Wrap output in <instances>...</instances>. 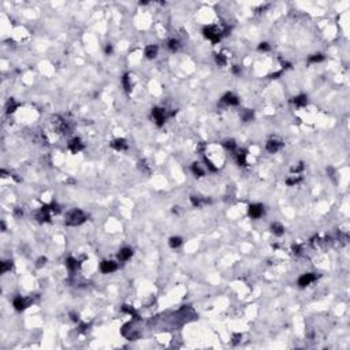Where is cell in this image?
I'll return each instance as SVG.
<instances>
[{"mask_svg":"<svg viewBox=\"0 0 350 350\" xmlns=\"http://www.w3.org/2000/svg\"><path fill=\"white\" fill-rule=\"evenodd\" d=\"M145 55L149 59H153L157 56V47L156 45H148L145 48Z\"/></svg>","mask_w":350,"mask_h":350,"instance_id":"obj_11","label":"cell"},{"mask_svg":"<svg viewBox=\"0 0 350 350\" xmlns=\"http://www.w3.org/2000/svg\"><path fill=\"white\" fill-rule=\"evenodd\" d=\"M224 146H226V149H228V151H234L235 149V141L234 139H227L224 142Z\"/></svg>","mask_w":350,"mask_h":350,"instance_id":"obj_23","label":"cell"},{"mask_svg":"<svg viewBox=\"0 0 350 350\" xmlns=\"http://www.w3.org/2000/svg\"><path fill=\"white\" fill-rule=\"evenodd\" d=\"M106 52H107V54H111V52H112V47H111V45H107V47H106Z\"/></svg>","mask_w":350,"mask_h":350,"instance_id":"obj_35","label":"cell"},{"mask_svg":"<svg viewBox=\"0 0 350 350\" xmlns=\"http://www.w3.org/2000/svg\"><path fill=\"white\" fill-rule=\"evenodd\" d=\"M280 146H282L280 141H278V139H270L267 142V151L270 153H275V152H278L280 149Z\"/></svg>","mask_w":350,"mask_h":350,"instance_id":"obj_7","label":"cell"},{"mask_svg":"<svg viewBox=\"0 0 350 350\" xmlns=\"http://www.w3.org/2000/svg\"><path fill=\"white\" fill-rule=\"evenodd\" d=\"M263 214H264V208H263V205L252 204L250 207H249V215H250V218H253V219L260 218Z\"/></svg>","mask_w":350,"mask_h":350,"instance_id":"obj_3","label":"cell"},{"mask_svg":"<svg viewBox=\"0 0 350 350\" xmlns=\"http://www.w3.org/2000/svg\"><path fill=\"white\" fill-rule=\"evenodd\" d=\"M15 108H17V104H15V101H14V100H10L8 107H7V112H8V114H11V112L15 111Z\"/></svg>","mask_w":350,"mask_h":350,"instance_id":"obj_25","label":"cell"},{"mask_svg":"<svg viewBox=\"0 0 350 350\" xmlns=\"http://www.w3.org/2000/svg\"><path fill=\"white\" fill-rule=\"evenodd\" d=\"M239 71H241V70H239V67H237V66H235V67H233V73H234V74H238Z\"/></svg>","mask_w":350,"mask_h":350,"instance_id":"obj_36","label":"cell"},{"mask_svg":"<svg viewBox=\"0 0 350 350\" xmlns=\"http://www.w3.org/2000/svg\"><path fill=\"white\" fill-rule=\"evenodd\" d=\"M293 103L296 104V106H298V107H304V106H306V103H308V97L305 96V94H299V96L294 97Z\"/></svg>","mask_w":350,"mask_h":350,"instance_id":"obj_13","label":"cell"},{"mask_svg":"<svg viewBox=\"0 0 350 350\" xmlns=\"http://www.w3.org/2000/svg\"><path fill=\"white\" fill-rule=\"evenodd\" d=\"M86 219V216L83 215L82 211L80 209H73L67 214V218H66V224L68 226H78L81 223H83Z\"/></svg>","mask_w":350,"mask_h":350,"instance_id":"obj_1","label":"cell"},{"mask_svg":"<svg viewBox=\"0 0 350 350\" xmlns=\"http://www.w3.org/2000/svg\"><path fill=\"white\" fill-rule=\"evenodd\" d=\"M168 48H170L172 52L178 51V48H179V41H178V40H170V43H168Z\"/></svg>","mask_w":350,"mask_h":350,"instance_id":"obj_21","label":"cell"},{"mask_svg":"<svg viewBox=\"0 0 350 350\" xmlns=\"http://www.w3.org/2000/svg\"><path fill=\"white\" fill-rule=\"evenodd\" d=\"M123 310H125V312H129L130 315H133L136 319H138V315H137V312L133 309V308H127V305H125V306H123Z\"/></svg>","mask_w":350,"mask_h":350,"instance_id":"obj_27","label":"cell"},{"mask_svg":"<svg viewBox=\"0 0 350 350\" xmlns=\"http://www.w3.org/2000/svg\"><path fill=\"white\" fill-rule=\"evenodd\" d=\"M271 230H272V233L278 237H280L283 233H285V227H283L280 223H273V224L271 226Z\"/></svg>","mask_w":350,"mask_h":350,"instance_id":"obj_14","label":"cell"},{"mask_svg":"<svg viewBox=\"0 0 350 350\" xmlns=\"http://www.w3.org/2000/svg\"><path fill=\"white\" fill-rule=\"evenodd\" d=\"M216 62H218V64H219V66H224L226 64V57L223 56L222 54H218L216 55Z\"/></svg>","mask_w":350,"mask_h":350,"instance_id":"obj_26","label":"cell"},{"mask_svg":"<svg viewBox=\"0 0 350 350\" xmlns=\"http://www.w3.org/2000/svg\"><path fill=\"white\" fill-rule=\"evenodd\" d=\"M66 264H67V267H68V270H70V271L77 270V267H78V261L74 259V257H68L67 261H66Z\"/></svg>","mask_w":350,"mask_h":350,"instance_id":"obj_17","label":"cell"},{"mask_svg":"<svg viewBox=\"0 0 350 350\" xmlns=\"http://www.w3.org/2000/svg\"><path fill=\"white\" fill-rule=\"evenodd\" d=\"M152 116H153L155 122L157 123V126H162L165 120V115H164V110L162 108H155L152 111Z\"/></svg>","mask_w":350,"mask_h":350,"instance_id":"obj_4","label":"cell"},{"mask_svg":"<svg viewBox=\"0 0 350 350\" xmlns=\"http://www.w3.org/2000/svg\"><path fill=\"white\" fill-rule=\"evenodd\" d=\"M204 36L208 38V40H211L212 43H218V41L220 40V37H222V31H220L219 28H216V26H207V28H204Z\"/></svg>","mask_w":350,"mask_h":350,"instance_id":"obj_2","label":"cell"},{"mask_svg":"<svg viewBox=\"0 0 350 350\" xmlns=\"http://www.w3.org/2000/svg\"><path fill=\"white\" fill-rule=\"evenodd\" d=\"M315 279H316V276L313 275V273H305V275H302L301 278L298 279V285L301 286V287H305V286L310 285Z\"/></svg>","mask_w":350,"mask_h":350,"instance_id":"obj_6","label":"cell"},{"mask_svg":"<svg viewBox=\"0 0 350 350\" xmlns=\"http://www.w3.org/2000/svg\"><path fill=\"white\" fill-rule=\"evenodd\" d=\"M123 85H125V89L126 90H130V83H129V75L126 74L125 77H123Z\"/></svg>","mask_w":350,"mask_h":350,"instance_id":"obj_28","label":"cell"},{"mask_svg":"<svg viewBox=\"0 0 350 350\" xmlns=\"http://www.w3.org/2000/svg\"><path fill=\"white\" fill-rule=\"evenodd\" d=\"M237 162H238L239 165H245V164H246V153H245V151L239 152V153L237 155Z\"/></svg>","mask_w":350,"mask_h":350,"instance_id":"obj_19","label":"cell"},{"mask_svg":"<svg viewBox=\"0 0 350 350\" xmlns=\"http://www.w3.org/2000/svg\"><path fill=\"white\" fill-rule=\"evenodd\" d=\"M82 148H83V146H82V142H81L80 138H74L71 142L68 144V149H70L73 153H77V152H80Z\"/></svg>","mask_w":350,"mask_h":350,"instance_id":"obj_8","label":"cell"},{"mask_svg":"<svg viewBox=\"0 0 350 350\" xmlns=\"http://www.w3.org/2000/svg\"><path fill=\"white\" fill-rule=\"evenodd\" d=\"M222 101L226 103V104H228V106H237V104H238V99H237V96H234L233 93H226L224 96H223Z\"/></svg>","mask_w":350,"mask_h":350,"instance_id":"obj_10","label":"cell"},{"mask_svg":"<svg viewBox=\"0 0 350 350\" xmlns=\"http://www.w3.org/2000/svg\"><path fill=\"white\" fill-rule=\"evenodd\" d=\"M14 306L17 310H22L26 308V301L22 298V297H17V298L14 299Z\"/></svg>","mask_w":350,"mask_h":350,"instance_id":"obj_15","label":"cell"},{"mask_svg":"<svg viewBox=\"0 0 350 350\" xmlns=\"http://www.w3.org/2000/svg\"><path fill=\"white\" fill-rule=\"evenodd\" d=\"M131 256H133V250H131L130 248H123V249H120V252L118 253V259H119L120 261H126V260H129Z\"/></svg>","mask_w":350,"mask_h":350,"instance_id":"obj_9","label":"cell"},{"mask_svg":"<svg viewBox=\"0 0 350 350\" xmlns=\"http://www.w3.org/2000/svg\"><path fill=\"white\" fill-rule=\"evenodd\" d=\"M205 164H207L208 167H209V170H211V171H216V167H214V165H212V163L209 162L208 159H205Z\"/></svg>","mask_w":350,"mask_h":350,"instance_id":"obj_33","label":"cell"},{"mask_svg":"<svg viewBox=\"0 0 350 350\" xmlns=\"http://www.w3.org/2000/svg\"><path fill=\"white\" fill-rule=\"evenodd\" d=\"M15 215H17V216H21V215H23V212L19 211V209H17V211H15Z\"/></svg>","mask_w":350,"mask_h":350,"instance_id":"obj_37","label":"cell"},{"mask_svg":"<svg viewBox=\"0 0 350 350\" xmlns=\"http://www.w3.org/2000/svg\"><path fill=\"white\" fill-rule=\"evenodd\" d=\"M191 170H193V172H194V175H196V177H202V175H204V170L200 167L198 163H193V165H191Z\"/></svg>","mask_w":350,"mask_h":350,"instance_id":"obj_18","label":"cell"},{"mask_svg":"<svg viewBox=\"0 0 350 350\" xmlns=\"http://www.w3.org/2000/svg\"><path fill=\"white\" fill-rule=\"evenodd\" d=\"M45 261H47V259L45 257H40V259L37 260V267L40 268V267H43L44 264H45Z\"/></svg>","mask_w":350,"mask_h":350,"instance_id":"obj_32","label":"cell"},{"mask_svg":"<svg viewBox=\"0 0 350 350\" xmlns=\"http://www.w3.org/2000/svg\"><path fill=\"white\" fill-rule=\"evenodd\" d=\"M112 145V148H115L116 151H123V149H126V141L123 138H118V139H115L114 142L111 144Z\"/></svg>","mask_w":350,"mask_h":350,"instance_id":"obj_12","label":"cell"},{"mask_svg":"<svg viewBox=\"0 0 350 350\" xmlns=\"http://www.w3.org/2000/svg\"><path fill=\"white\" fill-rule=\"evenodd\" d=\"M299 181H301V178L299 177H297V178H289L287 179V185H296V183H298Z\"/></svg>","mask_w":350,"mask_h":350,"instance_id":"obj_29","label":"cell"},{"mask_svg":"<svg viewBox=\"0 0 350 350\" xmlns=\"http://www.w3.org/2000/svg\"><path fill=\"white\" fill-rule=\"evenodd\" d=\"M116 268L118 265L114 261H103L101 265H100V270H101L103 273H111L114 271H116Z\"/></svg>","mask_w":350,"mask_h":350,"instance_id":"obj_5","label":"cell"},{"mask_svg":"<svg viewBox=\"0 0 350 350\" xmlns=\"http://www.w3.org/2000/svg\"><path fill=\"white\" fill-rule=\"evenodd\" d=\"M12 267V261H3L2 263V272H7L8 270H11Z\"/></svg>","mask_w":350,"mask_h":350,"instance_id":"obj_24","label":"cell"},{"mask_svg":"<svg viewBox=\"0 0 350 350\" xmlns=\"http://www.w3.org/2000/svg\"><path fill=\"white\" fill-rule=\"evenodd\" d=\"M293 252H294V253H297V254L299 253V246H298V245H297V246H293Z\"/></svg>","mask_w":350,"mask_h":350,"instance_id":"obj_34","label":"cell"},{"mask_svg":"<svg viewBox=\"0 0 350 350\" xmlns=\"http://www.w3.org/2000/svg\"><path fill=\"white\" fill-rule=\"evenodd\" d=\"M191 204L194 205V207H201V205H204V204H207L208 202V200H204V198H201V197H197V196H191Z\"/></svg>","mask_w":350,"mask_h":350,"instance_id":"obj_16","label":"cell"},{"mask_svg":"<svg viewBox=\"0 0 350 350\" xmlns=\"http://www.w3.org/2000/svg\"><path fill=\"white\" fill-rule=\"evenodd\" d=\"M259 51H270V45L267 43H261L259 45Z\"/></svg>","mask_w":350,"mask_h":350,"instance_id":"obj_30","label":"cell"},{"mask_svg":"<svg viewBox=\"0 0 350 350\" xmlns=\"http://www.w3.org/2000/svg\"><path fill=\"white\" fill-rule=\"evenodd\" d=\"M252 118H253V112H252V111H248L246 114L244 115V120H246V122H248L249 119H252Z\"/></svg>","mask_w":350,"mask_h":350,"instance_id":"obj_31","label":"cell"},{"mask_svg":"<svg viewBox=\"0 0 350 350\" xmlns=\"http://www.w3.org/2000/svg\"><path fill=\"white\" fill-rule=\"evenodd\" d=\"M181 244H182V238H179V237H172V238L170 239V246H171V248H178Z\"/></svg>","mask_w":350,"mask_h":350,"instance_id":"obj_20","label":"cell"},{"mask_svg":"<svg viewBox=\"0 0 350 350\" xmlns=\"http://www.w3.org/2000/svg\"><path fill=\"white\" fill-rule=\"evenodd\" d=\"M324 59V56H323L322 54H316V55H313V56L309 57V62L310 63H317V62H322V60Z\"/></svg>","mask_w":350,"mask_h":350,"instance_id":"obj_22","label":"cell"},{"mask_svg":"<svg viewBox=\"0 0 350 350\" xmlns=\"http://www.w3.org/2000/svg\"><path fill=\"white\" fill-rule=\"evenodd\" d=\"M279 75H280V73H275V74H272V75H271V78H278Z\"/></svg>","mask_w":350,"mask_h":350,"instance_id":"obj_38","label":"cell"}]
</instances>
